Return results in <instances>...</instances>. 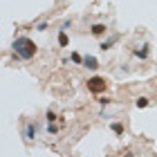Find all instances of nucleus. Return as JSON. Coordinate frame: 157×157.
I'll use <instances>...</instances> for the list:
<instances>
[{"mask_svg":"<svg viewBox=\"0 0 157 157\" xmlns=\"http://www.w3.org/2000/svg\"><path fill=\"white\" fill-rule=\"evenodd\" d=\"M85 88H88V92H92V94H101V92H105V88H108V81H105L103 76H90L88 81H85Z\"/></svg>","mask_w":157,"mask_h":157,"instance_id":"obj_2","label":"nucleus"},{"mask_svg":"<svg viewBox=\"0 0 157 157\" xmlns=\"http://www.w3.org/2000/svg\"><path fill=\"white\" fill-rule=\"evenodd\" d=\"M45 119H47V124H54V121L59 119V115H56L54 110H47V115H45Z\"/></svg>","mask_w":157,"mask_h":157,"instance_id":"obj_12","label":"nucleus"},{"mask_svg":"<svg viewBox=\"0 0 157 157\" xmlns=\"http://www.w3.org/2000/svg\"><path fill=\"white\" fill-rule=\"evenodd\" d=\"M59 130H61V126H56V124H47V132H49V135H56Z\"/></svg>","mask_w":157,"mask_h":157,"instance_id":"obj_13","label":"nucleus"},{"mask_svg":"<svg viewBox=\"0 0 157 157\" xmlns=\"http://www.w3.org/2000/svg\"><path fill=\"white\" fill-rule=\"evenodd\" d=\"M99 103H101V105H108L110 99H108V97H101V99H99Z\"/></svg>","mask_w":157,"mask_h":157,"instance_id":"obj_16","label":"nucleus"},{"mask_svg":"<svg viewBox=\"0 0 157 157\" xmlns=\"http://www.w3.org/2000/svg\"><path fill=\"white\" fill-rule=\"evenodd\" d=\"M135 105H137V108H148L151 101H148V97H137L135 99Z\"/></svg>","mask_w":157,"mask_h":157,"instance_id":"obj_10","label":"nucleus"},{"mask_svg":"<svg viewBox=\"0 0 157 157\" xmlns=\"http://www.w3.org/2000/svg\"><path fill=\"white\" fill-rule=\"evenodd\" d=\"M11 54L18 61H32L38 54V45L29 36H16L11 43Z\"/></svg>","mask_w":157,"mask_h":157,"instance_id":"obj_1","label":"nucleus"},{"mask_svg":"<svg viewBox=\"0 0 157 157\" xmlns=\"http://www.w3.org/2000/svg\"><path fill=\"white\" fill-rule=\"evenodd\" d=\"M56 40H59V45H61V47H67V45H70V36H67V32H65V29H59V36H56Z\"/></svg>","mask_w":157,"mask_h":157,"instance_id":"obj_8","label":"nucleus"},{"mask_svg":"<svg viewBox=\"0 0 157 157\" xmlns=\"http://www.w3.org/2000/svg\"><path fill=\"white\" fill-rule=\"evenodd\" d=\"M47 29H49V23H45V20L36 25V32H47Z\"/></svg>","mask_w":157,"mask_h":157,"instance_id":"obj_14","label":"nucleus"},{"mask_svg":"<svg viewBox=\"0 0 157 157\" xmlns=\"http://www.w3.org/2000/svg\"><path fill=\"white\" fill-rule=\"evenodd\" d=\"M90 34L94 38H103L105 34H108V27H105L103 23H94V25H90Z\"/></svg>","mask_w":157,"mask_h":157,"instance_id":"obj_5","label":"nucleus"},{"mask_svg":"<svg viewBox=\"0 0 157 157\" xmlns=\"http://www.w3.org/2000/svg\"><path fill=\"white\" fill-rule=\"evenodd\" d=\"M70 61L76 63V65H83V56L78 54V52H72V54H70Z\"/></svg>","mask_w":157,"mask_h":157,"instance_id":"obj_11","label":"nucleus"},{"mask_svg":"<svg viewBox=\"0 0 157 157\" xmlns=\"http://www.w3.org/2000/svg\"><path fill=\"white\" fill-rule=\"evenodd\" d=\"M110 130L117 135V137H124V124H121V121H112L110 124Z\"/></svg>","mask_w":157,"mask_h":157,"instance_id":"obj_9","label":"nucleus"},{"mask_svg":"<svg viewBox=\"0 0 157 157\" xmlns=\"http://www.w3.org/2000/svg\"><path fill=\"white\" fill-rule=\"evenodd\" d=\"M132 54L137 56V59H141V61H146L148 56H151V45H148V43H141V45H137L132 49Z\"/></svg>","mask_w":157,"mask_h":157,"instance_id":"obj_4","label":"nucleus"},{"mask_svg":"<svg viewBox=\"0 0 157 157\" xmlns=\"http://www.w3.org/2000/svg\"><path fill=\"white\" fill-rule=\"evenodd\" d=\"M83 67H88V70H99V61H97V56H92V54H85L83 56Z\"/></svg>","mask_w":157,"mask_h":157,"instance_id":"obj_7","label":"nucleus"},{"mask_svg":"<svg viewBox=\"0 0 157 157\" xmlns=\"http://www.w3.org/2000/svg\"><path fill=\"white\" fill-rule=\"evenodd\" d=\"M36 135H38V126L34 124V121H27V124H25V128H23V137H25V141L36 139Z\"/></svg>","mask_w":157,"mask_h":157,"instance_id":"obj_3","label":"nucleus"},{"mask_svg":"<svg viewBox=\"0 0 157 157\" xmlns=\"http://www.w3.org/2000/svg\"><path fill=\"white\" fill-rule=\"evenodd\" d=\"M70 27H72V20H70V18H67V20H63V23H61V29H65V32H67Z\"/></svg>","mask_w":157,"mask_h":157,"instance_id":"obj_15","label":"nucleus"},{"mask_svg":"<svg viewBox=\"0 0 157 157\" xmlns=\"http://www.w3.org/2000/svg\"><path fill=\"white\" fill-rule=\"evenodd\" d=\"M117 43H119V34H112L110 38L101 40V45H99V49H101V52H108V49H112V45H117Z\"/></svg>","mask_w":157,"mask_h":157,"instance_id":"obj_6","label":"nucleus"}]
</instances>
